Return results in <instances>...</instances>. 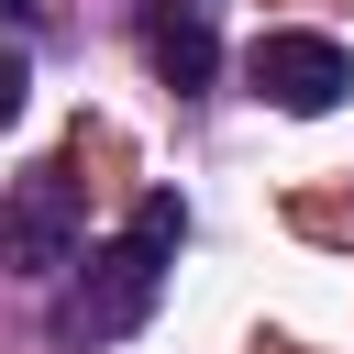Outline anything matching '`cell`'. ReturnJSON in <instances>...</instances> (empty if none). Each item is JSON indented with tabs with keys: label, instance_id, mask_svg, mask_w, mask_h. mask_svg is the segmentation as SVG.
<instances>
[{
	"label": "cell",
	"instance_id": "6da1fadb",
	"mask_svg": "<svg viewBox=\"0 0 354 354\" xmlns=\"http://www.w3.org/2000/svg\"><path fill=\"white\" fill-rule=\"evenodd\" d=\"M177 243H188V210L155 188V199L133 210V232H122V243H100V254L77 266V288H66V332H77V343H122V332H144Z\"/></svg>",
	"mask_w": 354,
	"mask_h": 354
},
{
	"label": "cell",
	"instance_id": "7a4b0ae2",
	"mask_svg": "<svg viewBox=\"0 0 354 354\" xmlns=\"http://www.w3.org/2000/svg\"><path fill=\"white\" fill-rule=\"evenodd\" d=\"M0 254H11L22 277L77 266V177H66V166H22V177H11V199H0Z\"/></svg>",
	"mask_w": 354,
	"mask_h": 354
},
{
	"label": "cell",
	"instance_id": "5b68a950",
	"mask_svg": "<svg viewBox=\"0 0 354 354\" xmlns=\"http://www.w3.org/2000/svg\"><path fill=\"white\" fill-rule=\"evenodd\" d=\"M22 100H33V66H22V44H0V133L22 122Z\"/></svg>",
	"mask_w": 354,
	"mask_h": 354
},
{
	"label": "cell",
	"instance_id": "277c9868",
	"mask_svg": "<svg viewBox=\"0 0 354 354\" xmlns=\"http://www.w3.org/2000/svg\"><path fill=\"white\" fill-rule=\"evenodd\" d=\"M155 77L166 88H210V66H221V44H210V22H199V0H177V11H155Z\"/></svg>",
	"mask_w": 354,
	"mask_h": 354
},
{
	"label": "cell",
	"instance_id": "3957f363",
	"mask_svg": "<svg viewBox=\"0 0 354 354\" xmlns=\"http://www.w3.org/2000/svg\"><path fill=\"white\" fill-rule=\"evenodd\" d=\"M243 77H254L277 111H332V100L354 88V55H343L332 33H254Z\"/></svg>",
	"mask_w": 354,
	"mask_h": 354
}]
</instances>
